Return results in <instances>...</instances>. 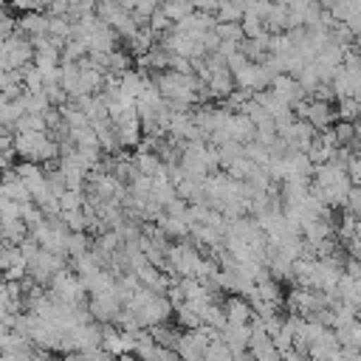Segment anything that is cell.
Segmentation results:
<instances>
[{
	"instance_id": "6da1fadb",
	"label": "cell",
	"mask_w": 361,
	"mask_h": 361,
	"mask_svg": "<svg viewBox=\"0 0 361 361\" xmlns=\"http://www.w3.org/2000/svg\"><path fill=\"white\" fill-rule=\"evenodd\" d=\"M11 144H14V155L37 161V164H48V161L59 158V141L48 130H42V133H37V130H17Z\"/></svg>"
},
{
	"instance_id": "7a4b0ae2",
	"label": "cell",
	"mask_w": 361,
	"mask_h": 361,
	"mask_svg": "<svg viewBox=\"0 0 361 361\" xmlns=\"http://www.w3.org/2000/svg\"><path fill=\"white\" fill-rule=\"evenodd\" d=\"M68 265V257L65 254H54V251H48V248H37V254L28 259V276L34 279V282H39V285H48L51 282V276L59 271V268H65Z\"/></svg>"
},
{
	"instance_id": "3957f363",
	"label": "cell",
	"mask_w": 361,
	"mask_h": 361,
	"mask_svg": "<svg viewBox=\"0 0 361 361\" xmlns=\"http://www.w3.org/2000/svg\"><path fill=\"white\" fill-rule=\"evenodd\" d=\"M141 327H152V324H164L172 316V302L166 299V293H152L138 310H133Z\"/></svg>"
},
{
	"instance_id": "277c9868",
	"label": "cell",
	"mask_w": 361,
	"mask_h": 361,
	"mask_svg": "<svg viewBox=\"0 0 361 361\" xmlns=\"http://www.w3.org/2000/svg\"><path fill=\"white\" fill-rule=\"evenodd\" d=\"M282 102H288L290 107L299 102V99H305L307 93H305V87L299 85V79L296 76H290V73H274V79H271V85H268Z\"/></svg>"
},
{
	"instance_id": "5b68a950",
	"label": "cell",
	"mask_w": 361,
	"mask_h": 361,
	"mask_svg": "<svg viewBox=\"0 0 361 361\" xmlns=\"http://www.w3.org/2000/svg\"><path fill=\"white\" fill-rule=\"evenodd\" d=\"M0 192L8 197V200H17V203H28L31 200V192L25 186V180L14 172V166H6L0 172Z\"/></svg>"
},
{
	"instance_id": "8992f818",
	"label": "cell",
	"mask_w": 361,
	"mask_h": 361,
	"mask_svg": "<svg viewBox=\"0 0 361 361\" xmlns=\"http://www.w3.org/2000/svg\"><path fill=\"white\" fill-rule=\"evenodd\" d=\"M226 130H228V135H231V138H237V141H243V144L254 141V135H257V124H254L243 110H234V113L228 116Z\"/></svg>"
},
{
	"instance_id": "52a82bcc",
	"label": "cell",
	"mask_w": 361,
	"mask_h": 361,
	"mask_svg": "<svg viewBox=\"0 0 361 361\" xmlns=\"http://www.w3.org/2000/svg\"><path fill=\"white\" fill-rule=\"evenodd\" d=\"M17 31L25 34V37H39V34H48V14L42 8H34V11H23V17L17 20Z\"/></svg>"
},
{
	"instance_id": "ba28073f",
	"label": "cell",
	"mask_w": 361,
	"mask_h": 361,
	"mask_svg": "<svg viewBox=\"0 0 361 361\" xmlns=\"http://www.w3.org/2000/svg\"><path fill=\"white\" fill-rule=\"evenodd\" d=\"M220 302H223V310H226V319L228 322H251L254 310H251V305H248V299L243 293H228Z\"/></svg>"
},
{
	"instance_id": "9c48e42d",
	"label": "cell",
	"mask_w": 361,
	"mask_h": 361,
	"mask_svg": "<svg viewBox=\"0 0 361 361\" xmlns=\"http://www.w3.org/2000/svg\"><path fill=\"white\" fill-rule=\"evenodd\" d=\"M206 87L212 90V99H226L237 85H234V73L228 71V68H217V71H212V76L206 79Z\"/></svg>"
},
{
	"instance_id": "30bf717a",
	"label": "cell",
	"mask_w": 361,
	"mask_h": 361,
	"mask_svg": "<svg viewBox=\"0 0 361 361\" xmlns=\"http://www.w3.org/2000/svg\"><path fill=\"white\" fill-rule=\"evenodd\" d=\"M133 166L138 169V172H144V175H161V172H166L164 169V161H161V155L158 152H152V149H135V155H133Z\"/></svg>"
},
{
	"instance_id": "8fae6325",
	"label": "cell",
	"mask_w": 361,
	"mask_h": 361,
	"mask_svg": "<svg viewBox=\"0 0 361 361\" xmlns=\"http://www.w3.org/2000/svg\"><path fill=\"white\" fill-rule=\"evenodd\" d=\"M262 25H265V31L268 34H274V31H285V25H288V3H271V8L265 11V17H262Z\"/></svg>"
},
{
	"instance_id": "7c38bea8",
	"label": "cell",
	"mask_w": 361,
	"mask_h": 361,
	"mask_svg": "<svg viewBox=\"0 0 361 361\" xmlns=\"http://www.w3.org/2000/svg\"><path fill=\"white\" fill-rule=\"evenodd\" d=\"M257 296H259L265 305H274V307H279V305L285 302V299H282V285H279V279H274V276L257 282Z\"/></svg>"
},
{
	"instance_id": "4fadbf2b",
	"label": "cell",
	"mask_w": 361,
	"mask_h": 361,
	"mask_svg": "<svg viewBox=\"0 0 361 361\" xmlns=\"http://www.w3.org/2000/svg\"><path fill=\"white\" fill-rule=\"evenodd\" d=\"M0 237L6 243H20L23 237H28V226L23 223V217H8V220H0Z\"/></svg>"
},
{
	"instance_id": "5bb4252c",
	"label": "cell",
	"mask_w": 361,
	"mask_h": 361,
	"mask_svg": "<svg viewBox=\"0 0 361 361\" xmlns=\"http://www.w3.org/2000/svg\"><path fill=\"white\" fill-rule=\"evenodd\" d=\"M90 245H93V237H87L85 231H68V240H65V254H68L71 259H76V257L87 254V251H90Z\"/></svg>"
},
{
	"instance_id": "9a60e30c",
	"label": "cell",
	"mask_w": 361,
	"mask_h": 361,
	"mask_svg": "<svg viewBox=\"0 0 361 361\" xmlns=\"http://www.w3.org/2000/svg\"><path fill=\"white\" fill-rule=\"evenodd\" d=\"M172 316H175V322H178V327H180V330H192V327L203 324L200 313H197L192 305H186V302L175 305V307H172Z\"/></svg>"
},
{
	"instance_id": "2e32d148",
	"label": "cell",
	"mask_w": 361,
	"mask_h": 361,
	"mask_svg": "<svg viewBox=\"0 0 361 361\" xmlns=\"http://www.w3.org/2000/svg\"><path fill=\"white\" fill-rule=\"evenodd\" d=\"M243 14H245L243 0H220V6H217V11H214L217 23H240Z\"/></svg>"
},
{
	"instance_id": "e0dca14e",
	"label": "cell",
	"mask_w": 361,
	"mask_h": 361,
	"mask_svg": "<svg viewBox=\"0 0 361 361\" xmlns=\"http://www.w3.org/2000/svg\"><path fill=\"white\" fill-rule=\"evenodd\" d=\"M203 358L206 361H228L231 358V347L223 341V336L212 338L206 347H203Z\"/></svg>"
},
{
	"instance_id": "ac0fdd59",
	"label": "cell",
	"mask_w": 361,
	"mask_h": 361,
	"mask_svg": "<svg viewBox=\"0 0 361 361\" xmlns=\"http://www.w3.org/2000/svg\"><path fill=\"white\" fill-rule=\"evenodd\" d=\"M248 353H251L254 358H259V361H274V358H279V350L274 347L271 336H268V338H259V341H251V344H248Z\"/></svg>"
},
{
	"instance_id": "d6986e66",
	"label": "cell",
	"mask_w": 361,
	"mask_h": 361,
	"mask_svg": "<svg viewBox=\"0 0 361 361\" xmlns=\"http://www.w3.org/2000/svg\"><path fill=\"white\" fill-rule=\"evenodd\" d=\"M358 110H361V102H358V99H353V96L336 99V118L355 121V118H358Z\"/></svg>"
},
{
	"instance_id": "ffe728a7",
	"label": "cell",
	"mask_w": 361,
	"mask_h": 361,
	"mask_svg": "<svg viewBox=\"0 0 361 361\" xmlns=\"http://www.w3.org/2000/svg\"><path fill=\"white\" fill-rule=\"evenodd\" d=\"M161 11H164L172 23H178L180 17H186V14L192 11V0H164V3H161Z\"/></svg>"
},
{
	"instance_id": "44dd1931",
	"label": "cell",
	"mask_w": 361,
	"mask_h": 361,
	"mask_svg": "<svg viewBox=\"0 0 361 361\" xmlns=\"http://www.w3.org/2000/svg\"><path fill=\"white\" fill-rule=\"evenodd\" d=\"M20 71H23V87H25V90H42V85H45V82H42V71H39L34 62L23 65Z\"/></svg>"
},
{
	"instance_id": "7402d4cb",
	"label": "cell",
	"mask_w": 361,
	"mask_h": 361,
	"mask_svg": "<svg viewBox=\"0 0 361 361\" xmlns=\"http://www.w3.org/2000/svg\"><path fill=\"white\" fill-rule=\"evenodd\" d=\"M14 130H37V133H42V130H48V124H45L42 113H23L17 118V124H14Z\"/></svg>"
},
{
	"instance_id": "603a6c76",
	"label": "cell",
	"mask_w": 361,
	"mask_h": 361,
	"mask_svg": "<svg viewBox=\"0 0 361 361\" xmlns=\"http://www.w3.org/2000/svg\"><path fill=\"white\" fill-rule=\"evenodd\" d=\"M240 28H243V37H262V34H268L265 25H262V17H257V14H243Z\"/></svg>"
},
{
	"instance_id": "cb8c5ba5",
	"label": "cell",
	"mask_w": 361,
	"mask_h": 361,
	"mask_svg": "<svg viewBox=\"0 0 361 361\" xmlns=\"http://www.w3.org/2000/svg\"><path fill=\"white\" fill-rule=\"evenodd\" d=\"M333 135H336V144H350L355 138V121L336 118L333 121Z\"/></svg>"
},
{
	"instance_id": "d4e9b609",
	"label": "cell",
	"mask_w": 361,
	"mask_h": 361,
	"mask_svg": "<svg viewBox=\"0 0 361 361\" xmlns=\"http://www.w3.org/2000/svg\"><path fill=\"white\" fill-rule=\"evenodd\" d=\"M85 54H87V45H85L79 37H68V39H65V45H62V59H73V62H76V59H82Z\"/></svg>"
},
{
	"instance_id": "484cf974",
	"label": "cell",
	"mask_w": 361,
	"mask_h": 361,
	"mask_svg": "<svg viewBox=\"0 0 361 361\" xmlns=\"http://www.w3.org/2000/svg\"><path fill=\"white\" fill-rule=\"evenodd\" d=\"M59 220L71 228V231H85V223H87V217H85V212L82 209H68V212H59Z\"/></svg>"
},
{
	"instance_id": "4316f807",
	"label": "cell",
	"mask_w": 361,
	"mask_h": 361,
	"mask_svg": "<svg viewBox=\"0 0 361 361\" xmlns=\"http://www.w3.org/2000/svg\"><path fill=\"white\" fill-rule=\"evenodd\" d=\"M214 31H217L220 39H231V42H240V39H243V28H240V23H217Z\"/></svg>"
},
{
	"instance_id": "83f0119b",
	"label": "cell",
	"mask_w": 361,
	"mask_h": 361,
	"mask_svg": "<svg viewBox=\"0 0 361 361\" xmlns=\"http://www.w3.org/2000/svg\"><path fill=\"white\" fill-rule=\"evenodd\" d=\"M147 25H149V28H152V31H155V34L161 37L164 31H169V28H172V20H169V17H166V14L161 11V8H155V11L149 14V20H147Z\"/></svg>"
},
{
	"instance_id": "f1b7e54d",
	"label": "cell",
	"mask_w": 361,
	"mask_h": 361,
	"mask_svg": "<svg viewBox=\"0 0 361 361\" xmlns=\"http://www.w3.org/2000/svg\"><path fill=\"white\" fill-rule=\"evenodd\" d=\"M161 3L164 0H133V14L141 17V20H149V14L155 8H161Z\"/></svg>"
},
{
	"instance_id": "f546056e",
	"label": "cell",
	"mask_w": 361,
	"mask_h": 361,
	"mask_svg": "<svg viewBox=\"0 0 361 361\" xmlns=\"http://www.w3.org/2000/svg\"><path fill=\"white\" fill-rule=\"evenodd\" d=\"M42 90H45L48 102H51V104H56V107H62V104H65V102L71 99V96H68V93H65L62 87H59V82H56V85H45Z\"/></svg>"
},
{
	"instance_id": "4dcf8cb0",
	"label": "cell",
	"mask_w": 361,
	"mask_h": 361,
	"mask_svg": "<svg viewBox=\"0 0 361 361\" xmlns=\"http://www.w3.org/2000/svg\"><path fill=\"white\" fill-rule=\"evenodd\" d=\"M344 169H347V175H350V180H353L355 186H361V152H353Z\"/></svg>"
},
{
	"instance_id": "1f68e13d",
	"label": "cell",
	"mask_w": 361,
	"mask_h": 361,
	"mask_svg": "<svg viewBox=\"0 0 361 361\" xmlns=\"http://www.w3.org/2000/svg\"><path fill=\"white\" fill-rule=\"evenodd\" d=\"M14 28H17V20H14V17L0 6V39H3V37H8Z\"/></svg>"
},
{
	"instance_id": "d6a6232c",
	"label": "cell",
	"mask_w": 361,
	"mask_h": 361,
	"mask_svg": "<svg viewBox=\"0 0 361 361\" xmlns=\"http://www.w3.org/2000/svg\"><path fill=\"white\" fill-rule=\"evenodd\" d=\"M45 14H68V0H42Z\"/></svg>"
},
{
	"instance_id": "836d02e7",
	"label": "cell",
	"mask_w": 361,
	"mask_h": 361,
	"mask_svg": "<svg viewBox=\"0 0 361 361\" xmlns=\"http://www.w3.org/2000/svg\"><path fill=\"white\" fill-rule=\"evenodd\" d=\"M217 6H220V0H192V8H195V11H209V14H214Z\"/></svg>"
},
{
	"instance_id": "e575fe53",
	"label": "cell",
	"mask_w": 361,
	"mask_h": 361,
	"mask_svg": "<svg viewBox=\"0 0 361 361\" xmlns=\"http://www.w3.org/2000/svg\"><path fill=\"white\" fill-rule=\"evenodd\" d=\"M353 48L361 54V34H355V37H353Z\"/></svg>"
}]
</instances>
